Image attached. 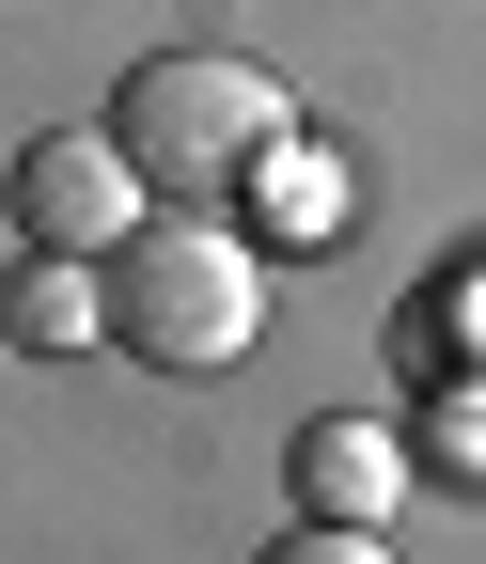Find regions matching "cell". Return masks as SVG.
<instances>
[{"instance_id": "cell-1", "label": "cell", "mask_w": 486, "mask_h": 564, "mask_svg": "<svg viewBox=\"0 0 486 564\" xmlns=\"http://www.w3.org/2000/svg\"><path fill=\"white\" fill-rule=\"evenodd\" d=\"M110 141H126V173L158 204H220V188L267 173V141H299V110H283V79L251 47H158L110 95Z\"/></svg>"}, {"instance_id": "cell-2", "label": "cell", "mask_w": 486, "mask_h": 564, "mask_svg": "<svg viewBox=\"0 0 486 564\" xmlns=\"http://www.w3.org/2000/svg\"><path fill=\"white\" fill-rule=\"evenodd\" d=\"M110 345L158 377H236L267 345V267L236 220H126L110 251Z\"/></svg>"}, {"instance_id": "cell-3", "label": "cell", "mask_w": 486, "mask_h": 564, "mask_svg": "<svg viewBox=\"0 0 486 564\" xmlns=\"http://www.w3.org/2000/svg\"><path fill=\"white\" fill-rule=\"evenodd\" d=\"M142 204H158V188L126 173V141H110V126H47V141H17V236H32V251L110 267Z\"/></svg>"}, {"instance_id": "cell-4", "label": "cell", "mask_w": 486, "mask_h": 564, "mask_svg": "<svg viewBox=\"0 0 486 564\" xmlns=\"http://www.w3.org/2000/svg\"><path fill=\"white\" fill-rule=\"evenodd\" d=\"M283 486H299V518L377 533V518L408 502V423H377V408H330V423H299V440H283Z\"/></svg>"}, {"instance_id": "cell-5", "label": "cell", "mask_w": 486, "mask_h": 564, "mask_svg": "<svg viewBox=\"0 0 486 564\" xmlns=\"http://www.w3.org/2000/svg\"><path fill=\"white\" fill-rule=\"evenodd\" d=\"M0 329L32 345V361H79V345H110V282L79 251H32L17 282H0Z\"/></svg>"}, {"instance_id": "cell-6", "label": "cell", "mask_w": 486, "mask_h": 564, "mask_svg": "<svg viewBox=\"0 0 486 564\" xmlns=\"http://www.w3.org/2000/svg\"><path fill=\"white\" fill-rule=\"evenodd\" d=\"M267 204H283V220H267L283 251H330V236H345V173L299 158V141H267Z\"/></svg>"}, {"instance_id": "cell-7", "label": "cell", "mask_w": 486, "mask_h": 564, "mask_svg": "<svg viewBox=\"0 0 486 564\" xmlns=\"http://www.w3.org/2000/svg\"><path fill=\"white\" fill-rule=\"evenodd\" d=\"M251 564H392V549H377V533H345V518H299L283 549H251Z\"/></svg>"}, {"instance_id": "cell-8", "label": "cell", "mask_w": 486, "mask_h": 564, "mask_svg": "<svg viewBox=\"0 0 486 564\" xmlns=\"http://www.w3.org/2000/svg\"><path fill=\"white\" fill-rule=\"evenodd\" d=\"M424 440H440V455H471V470H486V377H455V392H440V408H424Z\"/></svg>"}]
</instances>
